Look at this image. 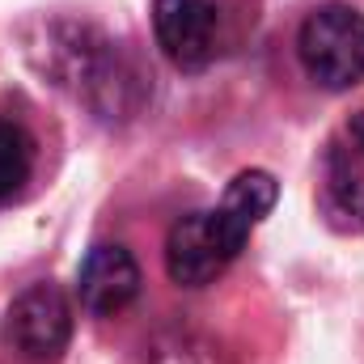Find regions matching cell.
<instances>
[{"label": "cell", "instance_id": "6da1fadb", "mask_svg": "<svg viewBox=\"0 0 364 364\" xmlns=\"http://www.w3.org/2000/svg\"><path fill=\"white\" fill-rule=\"evenodd\" d=\"M279 186L267 170H242L229 182L216 208L186 212L170 225L166 237V272L178 288H203L216 275L233 267V259L246 250L250 233L263 225L275 208Z\"/></svg>", "mask_w": 364, "mask_h": 364}, {"label": "cell", "instance_id": "5b68a950", "mask_svg": "<svg viewBox=\"0 0 364 364\" xmlns=\"http://www.w3.org/2000/svg\"><path fill=\"white\" fill-rule=\"evenodd\" d=\"M153 34L174 68L203 73L220 51V4L216 0H153Z\"/></svg>", "mask_w": 364, "mask_h": 364}, {"label": "cell", "instance_id": "277c9868", "mask_svg": "<svg viewBox=\"0 0 364 364\" xmlns=\"http://www.w3.org/2000/svg\"><path fill=\"white\" fill-rule=\"evenodd\" d=\"M0 339L26 360H60L73 339V305H68L64 288L51 279L26 284L0 318Z\"/></svg>", "mask_w": 364, "mask_h": 364}, {"label": "cell", "instance_id": "8992f818", "mask_svg": "<svg viewBox=\"0 0 364 364\" xmlns=\"http://www.w3.org/2000/svg\"><path fill=\"white\" fill-rule=\"evenodd\" d=\"M322 212L331 225L360 233L364 229V110L352 114L322 153Z\"/></svg>", "mask_w": 364, "mask_h": 364}, {"label": "cell", "instance_id": "ba28073f", "mask_svg": "<svg viewBox=\"0 0 364 364\" xmlns=\"http://www.w3.org/2000/svg\"><path fill=\"white\" fill-rule=\"evenodd\" d=\"M34 174V140L21 123L0 119V208L21 195V186Z\"/></svg>", "mask_w": 364, "mask_h": 364}, {"label": "cell", "instance_id": "7a4b0ae2", "mask_svg": "<svg viewBox=\"0 0 364 364\" xmlns=\"http://www.w3.org/2000/svg\"><path fill=\"white\" fill-rule=\"evenodd\" d=\"M30 55L60 90H68L102 119L132 114L140 102V77L127 68L119 47L93 26L51 21L43 26L38 43H30Z\"/></svg>", "mask_w": 364, "mask_h": 364}, {"label": "cell", "instance_id": "52a82bcc", "mask_svg": "<svg viewBox=\"0 0 364 364\" xmlns=\"http://www.w3.org/2000/svg\"><path fill=\"white\" fill-rule=\"evenodd\" d=\"M77 296L93 318L123 314L140 296V263L132 259L127 246L119 242H97L90 255L81 259L77 272Z\"/></svg>", "mask_w": 364, "mask_h": 364}, {"label": "cell", "instance_id": "3957f363", "mask_svg": "<svg viewBox=\"0 0 364 364\" xmlns=\"http://www.w3.org/2000/svg\"><path fill=\"white\" fill-rule=\"evenodd\" d=\"M296 55L318 90L343 93L364 81V13L352 4H322L301 21Z\"/></svg>", "mask_w": 364, "mask_h": 364}, {"label": "cell", "instance_id": "9c48e42d", "mask_svg": "<svg viewBox=\"0 0 364 364\" xmlns=\"http://www.w3.org/2000/svg\"><path fill=\"white\" fill-rule=\"evenodd\" d=\"M144 364H229V360H225L220 348L208 343L203 335L170 331V335H157V339L144 348Z\"/></svg>", "mask_w": 364, "mask_h": 364}]
</instances>
